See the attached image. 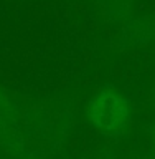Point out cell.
Masks as SVG:
<instances>
[{
  "label": "cell",
  "mask_w": 155,
  "mask_h": 159,
  "mask_svg": "<svg viewBox=\"0 0 155 159\" xmlns=\"http://www.w3.org/2000/svg\"><path fill=\"white\" fill-rule=\"evenodd\" d=\"M91 121L107 134H119L131 123L129 108L122 98L112 93L101 91L91 103Z\"/></svg>",
  "instance_id": "1"
}]
</instances>
